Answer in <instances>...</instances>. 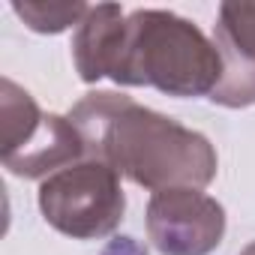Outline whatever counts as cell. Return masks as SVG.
Wrapping results in <instances>:
<instances>
[{"label":"cell","mask_w":255,"mask_h":255,"mask_svg":"<svg viewBox=\"0 0 255 255\" xmlns=\"http://www.w3.org/2000/svg\"><path fill=\"white\" fill-rule=\"evenodd\" d=\"M66 117L84 141L87 159L111 165L141 189H204L216 177L219 159L207 135L126 93L93 90Z\"/></svg>","instance_id":"obj_1"},{"label":"cell","mask_w":255,"mask_h":255,"mask_svg":"<svg viewBox=\"0 0 255 255\" xmlns=\"http://www.w3.org/2000/svg\"><path fill=\"white\" fill-rule=\"evenodd\" d=\"M219 78L222 54L198 24L168 9H135L126 15L123 48L111 69L114 84L156 87L177 99H210Z\"/></svg>","instance_id":"obj_2"},{"label":"cell","mask_w":255,"mask_h":255,"mask_svg":"<svg viewBox=\"0 0 255 255\" xmlns=\"http://www.w3.org/2000/svg\"><path fill=\"white\" fill-rule=\"evenodd\" d=\"M39 210L54 231L72 240H99L123 222L126 192L111 165L81 159L39 183Z\"/></svg>","instance_id":"obj_3"},{"label":"cell","mask_w":255,"mask_h":255,"mask_svg":"<svg viewBox=\"0 0 255 255\" xmlns=\"http://www.w3.org/2000/svg\"><path fill=\"white\" fill-rule=\"evenodd\" d=\"M144 222L162 255H210L225 237V207L201 189L153 192Z\"/></svg>","instance_id":"obj_4"},{"label":"cell","mask_w":255,"mask_h":255,"mask_svg":"<svg viewBox=\"0 0 255 255\" xmlns=\"http://www.w3.org/2000/svg\"><path fill=\"white\" fill-rule=\"evenodd\" d=\"M3 168L15 177L24 180H45L81 159H87L84 141L78 135V129L72 126L69 117L63 114H45L42 126L33 132V138L27 144H21L18 150L0 156Z\"/></svg>","instance_id":"obj_5"},{"label":"cell","mask_w":255,"mask_h":255,"mask_svg":"<svg viewBox=\"0 0 255 255\" xmlns=\"http://www.w3.org/2000/svg\"><path fill=\"white\" fill-rule=\"evenodd\" d=\"M126 33V12L114 3L90 6L87 18L75 27L72 36V63L84 84L111 78V69L120 57Z\"/></svg>","instance_id":"obj_6"},{"label":"cell","mask_w":255,"mask_h":255,"mask_svg":"<svg viewBox=\"0 0 255 255\" xmlns=\"http://www.w3.org/2000/svg\"><path fill=\"white\" fill-rule=\"evenodd\" d=\"M45 111L12 78H0V156L27 144L42 126Z\"/></svg>","instance_id":"obj_7"},{"label":"cell","mask_w":255,"mask_h":255,"mask_svg":"<svg viewBox=\"0 0 255 255\" xmlns=\"http://www.w3.org/2000/svg\"><path fill=\"white\" fill-rule=\"evenodd\" d=\"M213 42L222 60L255 66V3H246V0L222 3L216 15Z\"/></svg>","instance_id":"obj_8"},{"label":"cell","mask_w":255,"mask_h":255,"mask_svg":"<svg viewBox=\"0 0 255 255\" xmlns=\"http://www.w3.org/2000/svg\"><path fill=\"white\" fill-rule=\"evenodd\" d=\"M12 12L33 30V33H63L69 27H78L90 6L87 3H39V0H15Z\"/></svg>","instance_id":"obj_9"},{"label":"cell","mask_w":255,"mask_h":255,"mask_svg":"<svg viewBox=\"0 0 255 255\" xmlns=\"http://www.w3.org/2000/svg\"><path fill=\"white\" fill-rule=\"evenodd\" d=\"M102 255H147V249H144L135 237H114V240L102 249Z\"/></svg>","instance_id":"obj_10"},{"label":"cell","mask_w":255,"mask_h":255,"mask_svg":"<svg viewBox=\"0 0 255 255\" xmlns=\"http://www.w3.org/2000/svg\"><path fill=\"white\" fill-rule=\"evenodd\" d=\"M240 255H255V240H252V243H246V246L240 249Z\"/></svg>","instance_id":"obj_11"}]
</instances>
